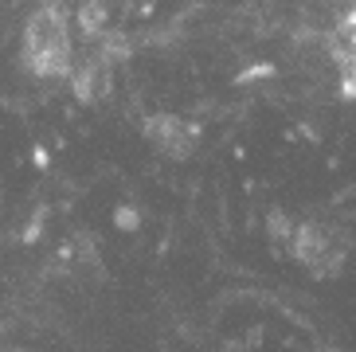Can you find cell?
Returning <instances> with one entry per match:
<instances>
[{
  "label": "cell",
  "instance_id": "1",
  "mask_svg": "<svg viewBox=\"0 0 356 352\" xmlns=\"http://www.w3.org/2000/svg\"><path fill=\"white\" fill-rule=\"evenodd\" d=\"M24 63L40 79H71L74 71V31L63 8H40L24 28Z\"/></svg>",
  "mask_w": 356,
  "mask_h": 352
}]
</instances>
